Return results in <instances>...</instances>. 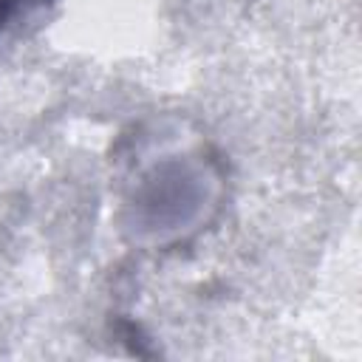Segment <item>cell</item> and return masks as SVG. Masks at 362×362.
Segmentation results:
<instances>
[{
  "mask_svg": "<svg viewBox=\"0 0 362 362\" xmlns=\"http://www.w3.org/2000/svg\"><path fill=\"white\" fill-rule=\"evenodd\" d=\"M11 6H14V0H0V25L6 23V17H8V11H11Z\"/></svg>",
  "mask_w": 362,
  "mask_h": 362,
  "instance_id": "6da1fadb",
  "label": "cell"
}]
</instances>
